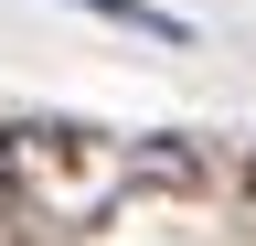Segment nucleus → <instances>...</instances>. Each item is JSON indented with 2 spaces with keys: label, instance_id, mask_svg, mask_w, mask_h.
<instances>
[{
  "label": "nucleus",
  "instance_id": "obj_2",
  "mask_svg": "<svg viewBox=\"0 0 256 246\" xmlns=\"http://www.w3.org/2000/svg\"><path fill=\"white\" fill-rule=\"evenodd\" d=\"M86 11H107V22H128V33H150V43H182V22L160 11V0H86Z\"/></svg>",
  "mask_w": 256,
  "mask_h": 246
},
{
  "label": "nucleus",
  "instance_id": "obj_3",
  "mask_svg": "<svg viewBox=\"0 0 256 246\" xmlns=\"http://www.w3.org/2000/svg\"><path fill=\"white\" fill-rule=\"evenodd\" d=\"M246 203H256V161H246Z\"/></svg>",
  "mask_w": 256,
  "mask_h": 246
},
{
  "label": "nucleus",
  "instance_id": "obj_1",
  "mask_svg": "<svg viewBox=\"0 0 256 246\" xmlns=\"http://www.w3.org/2000/svg\"><path fill=\"white\" fill-rule=\"evenodd\" d=\"M203 161L182 139H118L86 118H11L0 129V235L43 246V235H96L128 193H192Z\"/></svg>",
  "mask_w": 256,
  "mask_h": 246
}]
</instances>
